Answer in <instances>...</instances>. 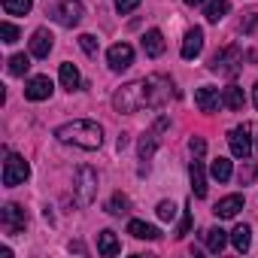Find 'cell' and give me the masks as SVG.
<instances>
[{
  "label": "cell",
  "instance_id": "obj_1",
  "mask_svg": "<svg viewBox=\"0 0 258 258\" xmlns=\"http://www.w3.org/2000/svg\"><path fill=\"white\" fill-rule=\"evenodd\" d=\"M55 137L67 146H76V149H100L103 143V127L91 118H76V121H67L61 127H55Z\"/></svg>",
  "mask_w": 258,
  "mask_h": 258
},
{
  "label": "cell",
  "instance_id": "obj_2",
  "mask_svg": "<svg viewBox=\"0 0 258 258\" xmlns=\"http://www.w3.org/2000/svg\"><path fill=\"white\" fill-rule=\"evenodd\" d=\"M112 106L115 112H137L143 106H149V91H146V79L127 82L112 94Z\"/></svg>",
  "mask_w": 258,
  "mask_h": 258
},
{
  "label": "cell",
  "instance_id": "obj_3",
  "mask_svg": "<svg viewBox=\"0 0 258 258\" xmlns=\"http://www.w3.org/2000/svg\"><path fill=\"white\" fill-rule=\"evenodd\" d=\"M240 67H243V55H240L237 46L219 49V52L213 55V61H210V70H213V73H222V76H237Z\"/></svg>",
  "mask_w": 258,
  "mask_h": 258
},
{
  "label": "cell",
  "instance_id": "obj_4",
  "mask_svg": "<svg viewBox=\"0 0 258 258\" xmlns=\"http://www.w3.org/2000/svg\"><path fill=\"white\" fill-rule=\"evenodd\" d=\"M73 188H76V198H79L82 207L94 204V198H97V173H94L88 164H82V167L76 170V182H73Z\"/></svg>",
  "mask_w": 258,
  "mask_h": 258
},
{
  "label": "cell",
  "instance_id": "obj_5",
  "mask_svg": "<svg viewBox=\"0 0 258 258\" xmlns=\"http://www.w3.org/2000/svg\"><path fill=\"white\" fill-rule=\"evenodd\" d=\"M28 176H31V167H28V161L22 155H7V161H4V185L7 188H16Z\"/></svg>",
  "mask_w": 258,
  "mask_h": 258
},
{
  "label": "cell",
  "instance_id": "obj_6",
  "mask_svg": "<svg viewBox=\"0 0 258 258\" xmlns=\"http://www.w3.org/2000/svg\"><path fill=\"white\" fill-rule=\"evenodd\" d=\"M252 124H240V127H234V131L228 134V146H231V152H234V158H249L252 155Z\"/></svg>",
  "mask_w": 258,
  "mask_h": 258
},
{
  "label": "cell",
  "instance_id": "obj_7",
  "mask_svg": "<svg viewBox=\"0 0 258 258\" xmlns=\"http://www.w3.org/2000/svg\"><path fill=\"white\" fill-rule=\"evenodd\" d=\"M85 16V7H82V0H64V4L55 10V22L64 25V28H76Z\"/></svg>",
  "mask_w": 258,
  "mask_h": 258
},
{
  "label": "cell",
  "instance_id": "obj_8",
  "mask_svg": "<svg viewBox=\"0 0 258 258\" xmlns=\"http://www.w3.org/2000/svg\"><path fill=\"white\" fill-rule=\"evenodd\" d=\"M0 222H4V231L7 234H22L25 225H28V216H25V210L19 204H7L4 213H0Z\"/></svg>",
  "mask_w": 258,
  "mask_h": 258
},
{
  "label": "cell",
  "instance_id": "obj_9",
  "mask_svg": "<svg viewBox=\"0 0 258 258\" xmlns=\"http://www.w3.org/2000/svg\"><path fill=\"white\" fill-rule=\"evenodd\" d=\"M106 61H109L112 70H127V67L134 64V46L131 43H115V46H109Z\"/></svg>",
  "mask_w": 258,
  "mask_h": 258
},
{
  "label": "cell",
  "instance_id": "obj_10",
  "mask_svg": "<svg viewBox=\"0 0 258 258\" xmlns=\"http://www.w3.org/2000/svg\"><path fill=\"white\" fill-rule=\"evenodd\" d=\"M167 127V118H158L155 124H152V131H146L143 134V140H140V158L143 161H149L152 155H155V149H158V134Z\"/></svg>",
  "mask_w": 258,
  "mask_h": 258
},
{
  "label": "cell",
  "instance_id": "obj_11",
  "mask_svg": "<svg viewBox=\"0 0 258 258\" xmlns=\"http://www.w3.org/2000/svg\"><path fill=\"white\" fill-rule=\"evenodd\" d=\"M25 97H28V100H49V97H52V79H49V76H34V79H28Z\"/></svg>",
  "mask_w": 258,
  "mask_h": 258
},
{
  "label": "cell",
  "instance_id": "obj_12",
  "mask_svg": "<svg viewBox=\"0 0 258 258\" xmlns=\"http://www.w3.org/2000/svg\"><path fill=\"white\" fill-rule=\"evenodd\" d=\"M52 40H55V37H52L46 28H37L34 37H31V55H34V58H49V52H52V46H55Z\"/></svg>",
  "mask_w": 258,
  "mask_h": 258
},
{
  "label": "cell",
  "instance_id": "obj_13",
  "mask_svg": "<svg viewBox=\"0 0 258 258\" xmlns=\"http://www.w3.org/2000/svg\"><path fill=\"white\" fill-rule=\"evenodd\" d=\"M201 49H204V31L201 28H191L185 34V40H182V58L185 61H195L201 55Z\"/></svg>",
  "mask_w": 258,
  "mask_h": 258
},
{
  "label": "cell",
  "instance_id": "obj_14",
  "mask_svg": "<svg viewBox=\"0 0 258 258\" xmlns=\"http://www.w3.org/2000/svg\"><path fill=\"white\" fill-rule=\"evenodd\" d=\"M195 103H198V109H201V112H216V109H219V103H222V97H219V91H216V88L204 85V88H198V91H195Z\"/></svg>",
  "mask_w": 258,
  "mask_h": 258
},
{
  "label": "cell",
  "instance_id": "obj_15",
  "mask_svg": "<svg viewBox=\"0 0 258 258\" xmlns=\"http://www.w3.org/2000/svg\"><path fill=\"white\" fill-rule=\"evenodd\" d=\"M188 176H191V191H195V198H207V170H204V161H201V158L191 161Z\"/></svg>",
  "mask_w": 258,
  "mask_h": 258
},
{
  "label": "cell",
  "instance_id": "obj_16",
  "mask_svg": "<svg viewBox=\"0 0 258 258\" xmlns=\"http://www.w3.org/2000/svg\"><path fill=\"white\" fill-rule=\"evenodd\" d=\"M240 210H243V195H228V198H222V201L213 207V213H216L219 219H234Z\"/></svg>",
  "mask_w": 258,
  "mask_h": 258
},
{
  "label": "cell",
  "instance_id": "obj_17",
  "mask_svg": "<svg viewBox=\"0 0 258 258\" xmlns=\"http://www.w3.org/2000/svg\"><path fill=\"white\" fill-rule=\"evenodd\" d=\"M143 52L149 55V58H161L164 55V34L161 31H146V37H143Z\"/></svg>",
  "mask_w": 258,
  "mask_h": 258
},
{
  "label": "cell",
  "instance_id": "obj_18",
  "mask_svg": "<svg viewBox=\"0 0 258 258\" xmlns=\"http://www.w3.org/2000/svg\"><path fill=\"white\" fill-rule=\"evenodd\" d=\"M97 252L106 255V258H112V255L121 252V243H118L115 231H100V234H97Z\"/></svg>",
  "mask_w": 258,
  "mask_h": 258
},
{
  "label": "cell",
  "instance_id": "obj_19",
  "mask_svg": "<svg viewBox=\"0 0 258 258\" xmlns=\"http://www.w3.org/2000/svg\"><path fill=\"white\" fill-rule=\"evenodd\" d=\"M127 234L137 237V240H158V237H161V231H158L155 225H146V222H140V219H131V222H127Z\"/></svg>",
  "mask_w": 258,
  "mask_h": 258
},
{
  "label": "cell",
  "instance_id": "obj_20",
  "mask_svg": "<svg viewBox=\"0 0 258 258\" xmlns=\"http://www.w3.org/2000/svg\"><path fill=\"white\" fill-rule=\"evenodd\" d=\"M231 243H234L237 252H249V246H252V228L249 225H237L231 231Z\"/></svg>",
  "mask_w": 258,
  "mask_h": 258
},
{
  "label": "cell",
  "instance_id": "obj_21",
  "mask_svg": "<svg viewBox=\"0 0 258 258\" xmlns=\"http://www.w3.org/2000/svg\"><path fill=\"white\" fill-rule=\"evenodd\" d=\"M61 85L67 88V91H73V88H79L82 85V79H79V70H76V64H70V61H64L61 64Z\"/></svg>",
  "mask_w": 258,
  "mask_h": 258
},
{
  "label": "cell",
  "instance_id": "obj_22",
  "mask_svg": "<svg viewBox=\"0 0 258 258\" xmlns=\"http://www.w3.org/2000/svg\"><path fill=\"white\" fill-rule=\"evenodd\" d=\"M243 103H246V94H243V88H237V85H228V88H225V94H222V106H228V109H243Z\"/></svg>",
  "mask_w": 258,
  "mask_h": 258
},
{
  "label": "cell",
  "instance_id": "obj_23",
  "mask_svg": "<svg viewBox=\"0 0 258 258\" xmlns=\"http://www.w3.org/2000/svg\"><path fill=\"white\" fill-rule=\"evenodd\" d=\"M228 0H207L204 4V16H207V22H219V19H225V13H228Z\"/></svg>",
  "mask_w": 258,
  "mask_h": 258
},
{
  "label": "cell",
  "instance_id": "obj_24",
  "mask_svg": "<svg viewBox=\"0 0 258 258\" xmlns=\"http://www.w3.org/2000/svg\"><path fill=\"white\" fill-rule=\"evenodd\" d=\"M204 240H207V249L219 255V252L225 249V243H228V234H225L222 228H210V231L204 234Z\"/></svg>",
  "mask_w": 258,
  "mask_h": 258
},
{
  "label": "cell",
  "instance_id": "obj_25",
  "mask_svg": "<svg viewBox=\"0 0 258 258\" xmlns=\"http://www.w3.org/2000/svg\"><path fill=\"white\" fill-rule=\"evenodd\" d=\"M34 10L31 0H4V13L7 16H28Z\"/></svg>",
  "mask_w": 258,
  "mask_h": 258
},
{
  "label": "cell",
  "instance_id": "obj_26",
  "mask_svg": "<svg viewBox=\"0 0 258 258\" xmlns=\"http://www.w3.org/2000/svg\"><path fill=\"white\" fill-rule=\"evenodd\" d=\"M210 173H213V179L228 182V179H231V161H228V158H216L213 167H210Z\"/></svg>",
  "mask_w": 258,
  "mask_h": 258
},
{
  "label": "cell",
  "instance_id": "obj_27",
  "mask_svg": "<svg viewBox=\"0 0 258 258\" xmlns=\"http://www.w3.org/2000/svg\"><path fill=\"white\" fill-rule=\"evenodd\" d=\"M127 210H131V201L124 195H112V201L106 204V213H112V216H124Z\"/></svg>",
  "mask_w": 258,
  "mask_h": 258
},
{
  "label": "cell",
  "instance_id": "obj_28",
  "mask_svg": "<svg viewBox=\"0 0 258 258\" xmlns=\"http://www.w3.org/2000/svg\"><path fill=\"white\" fill-rule=\"evenodd\" d=\"M28 67H31V58H28V55H13V58H10V73H13V76H25Z\"/></svg>",
  "mask_w": 258,
  "mask_h": 258
},
{
  "label": "cell",
  "instance_id": "obj_29",
  "mask_svg": "<svg viewBox=\"0 0 258 258\" xmlns=\"http://www.w3.org/2000/svg\"><path fill=\"white\" fill-rule=\"evenodd\" d=\"M155 213H158L161 222H173V219H176V207H173V201H161Z\"/></svg>",
  "mask_w": 258,
  "mask_h": 258
},
{
  "label": "cell",
  "instance_id": "obj_30",
  "mask_svg": "<svg viewBox=\"0 0 258 258\" xmlns=\"http://www.w3.org/2000/svg\"><path fill=\"white\" fill-rule=\"evenodd\" d=\"M0 37H4V43L13 46V43L19 40V28H16L13 22H4V25H0Z\"/></svg>",
  "mask_w": 258,
  "mask_h": 258
},
{
  "label": "cell",
  "instance_id": "obj_31",
  "mask_svg": "<svg viewBox=\"0 0 258 258\" xmlns=\"http://www.w3.org/2000/svg\"><path fill=\"white\" fill-rule=\"evenodd\" d=\"M79 46H82V52H85V55H97V37L82 34V37H79Z\"/></svg>",
  "mask_w": 258,
  "mask_h": 258
},
{
  "label": "cell",
  "instance_id": "obj_32",
  "mask_svg": "<svg viewBox=\"0 0 258 258\" xmlns=\"http://www.w3.org/2000/svg\"><path fill=\"white\" fill-rule=\"evenodd\" d=\"M140 7V0H115V13L118 16H127V13H134Z\"/></svg>",
  "mask_w": 258,
  "mask_h": 258
},
{
  "label": "cell",
  "instance_id": "obj_33",
  "mask_svg": "<svg viewBox=\"0 0 258 258\" xmlns=\"http://www.w3.org/2000/svg\"><path fill=\"white\" fill-rule=\"evenodd\" d=\"M188 228H191V210L185 207V213H182V222H179V228H176V237H185V234H188Z\"/></svg>",
  "mask_w": 258,
  "mask_h": 258
},
{
  "label": "cell",
  "instance_id": "obj_34",
  "mask_svg": "<svg viewBox=\"0 0 258 258\" xmlns=\"http://www.w3.org/2000/svg\"><path fill=\"white\" fill-rule=\"evenodd\" d=\"M188 146H191V152H195V158H201V155L207 152V143H204L201 137H191V143H188Z\"/></svg>",
  "mask_w": 258,
  "mask_h": 258
},
{
  "label": "cell",
  "instance_id": "obj_35",
  "mask_svg": "<svg viewBox=\"0 0 258 258\" xmlns=\"http://www.w3.org/2000/svg\"><path fill=\"white\" fill-rule=\"evenodd\" d=\"M255 173H258V167H255V164H249L246 170H240V185H246V182H252V179H255Z\"/></svg>",
  "mask_w": 258,
  "mask_h": 258
},
{
  "label": "cell",
  "instance_id": "obj_36",
  "mask_svg": "<svg viewBox=\"0 0 258 258\" xmlns=\"http://www.w3.org/2000/svg\"><path fill=\"white\" fill-rule=\"evenodd\" d=\"M255 25H258V16H255V13H249V16H246V22H243V34H252V31H255Z\"/></svg>",
  "mask_w": 258,
  "mask_h": 258
},
{
  "label": "cell",
  "instance_id": "obj_37",
  "mask_svg": "<svg viewBox=\"0 0 258 258\" xmlns=\"http://www.w3.org/2000/svg\"><path fill=\"white\" fill-rule=\"evenodd\" d=\"M207 0H185V7H204Z\"/></svg>",
  "mask_w": 258,
  "mask_h": 258
},
{
  "label": "cell",
  "instance_id": "obj_38",
  "mask_svg": "<svg viewBox=\"0 0 258 258\" xmlns=\"http://www.w3.org/2000/svg\"><path fill=\"white\" fill-rule=\"evenodd\" d=\"M252 100H255V109H258V82L252 85Z\"/></svg>",
  "mask_w": 258,
  "mask_h": 258
}]
</instances>
